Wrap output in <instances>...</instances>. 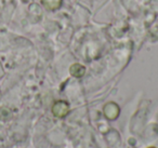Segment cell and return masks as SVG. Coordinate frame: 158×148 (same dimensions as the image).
Listing matches in <instances>:
<instances>
[{
	"label": "cell",
	"mask_w": 158,
	"mask_h": 148,
	"mask_svg": "<svg viewBox=\"0 0 158 148\" xmlns=\"http://www.w3.org/2000/svg\"><path fill=\"white\" fill-rule=\"evenodd\" d=\"M103 111H104V116L108 120H115L118 118L119 113H120V108H119V106L116 103L110 102L104 106Z\"/></svg>",
	"instance_id": "2"
},
{
	"label": "cell",
	"mask_w": 158,
	"mask_h": 148,
	"mask_svg": "<svg viewBox=\"0 0 158 148\" xmlns=\"http://www.w3.org/2000/svg\"><path fill=\"white\" fill-rule=\"evenodd\" d=\"M68 113H69V106L64 101H57L52 106V113L57 118L65 117Z\"/></svg>",
	"instance_id": "1"
},
{
	"label": "cell",
	"mask_w": 158,
	"mask_h": 148,
	"mask_svg": "<svg viewBox=\"0 0 158 148\" xmlns=\"http://www.w3.org/2000/svg\"><path fill=\"white\" fill-rule=\"evenodd\" d=\"M42 3L48 9L54 10L60 8V6L62 5V0H42Z\"/></svg>",
	"instance_id": "4"
},
{
	"label": "cell",
	"mask_w": 158,
	"mask_h": 148,
	"mask_svg": "<svg viewBox=\"0 0 158 148\" xmlns=\"http://www.w3.org/2000/svg\"><path fill=\"white\" fill-rule=\"evenodd\" d=\"M69 72L72 76L76 77V78H80V77H82L86 74V67H85L84 65H81V64H78V63L73 64L69 68Z\"/></svg>",
	"instance_id": "3"
},
{
	"label": "cell",
	"mask_w": 158,
	"mask_h": 148,
	"mask_svg": "<svg viewBox=\"0 0 158 148\" xmlns=\"http://www.w3.org/2000/svg\"><path fill=\"white\" fill-rule=\"evenodd\" d=\"M149 148H155V147H149Z\"/></svg>",
	"instance_id": "5"
}]
</instances>
